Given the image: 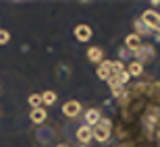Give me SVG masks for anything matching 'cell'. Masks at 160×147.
<instances>
[{
	"label": "cell",
	"instance_id": "cell-14",
	"mask_svg": "<svg viewBox=\"0 0 160 147\" xmlns=\"http://www.w3.org/2000/svg\"><path fill=\"white\" fill-rule=\"evenodd\" d=\"M127 73H129V77L142 79V75H143V64H142V62H137V60H131L129 66H127Z\"/></svg>",
	"mask_w": 160,
	"mask_h": 147
},
{
	"label": "cell",
	"instance_id": "cell-10",
	"mask_svg": "<svg viewBox=\"0 0 160 147\" xmlns=\"http://www.w3.org/2000/svg\"><path fill=\"white\" fill-rule=\"evenodd\" d=\"M142 37L139 36H135V33H129V36L125 37V50H129L131 54H135L139 48H142Z\"/></svg>",
	"mask_w": 160,
	"mask_h": 147
},
{
	"label": "cell",
	"instance_id": "cell-1",
	"mask_svg": "<svg viewBox=\"0 0 160 147\" xmlns=\"http://www.w3.org/2000/svg\"><path fill=\"white\" fill-rule=\"evenodd\" d=\"M114 147H160V81L139 79L119 100Z\"/></svg>",
	"mask_w": 160,
	"mask_h": 147
},
{
	"label": "cell",
	"instance_id": "cell-3",
	"mask_svg": "<svg viewBox=\"0 0 160 147\" xmlns=\"http://www.w3.org/2000/svg\"><path fill=\"white\" fill-rule=\"evenodd\" d=\"M133 56H135L137 62H142V64L146 66L148 62H152V60L156 58V50H154V46H150V44H142V48H139Z\"/></svg>",
	"mask_w": 160,
	"mask_h": 147
},
{
	"label": "cell",
	"instance_id": "cell-16",
	"mask_svg": "<svg viewBox=\"0 0 160 147\" xmlns=\"http://www.w3.org/2000/svg\"><path fill=\"white\" fill-rule=\"evenodd\" d=\"M56 100H58V95L54 93L52 89H48V91H44V93H42V106H54V104H56Z\"/></svg>",
	"mask_w": 160,
	"mask_h": 147
},
{
	"label": "cell",
	"instance_id": "cell-4",
	"mask_svg": "<svg viewBox=\"0 0 160 147\" xmlns=\"http://www.w3.org/2000/svg\"><path fill=\"white\" fill-rule=\"evenodd\" d=\"M142 21H143L146 25H148V27H150L152 31L160 33V12H156L154 8H148V11H143Z\"/></svg>",
	"mask_w": 160,
	"mask_h": 147
},
{
	"label": "cell",
	"instance_id": "cell-8",
	"mask_svg": "<svg viewBox=\"0 0 160 147\" xmlns=\"http://www.w3.org/2000/svg\"><path fill=\"white\" fill-rule=\"evenodd\" d=\"M29 120L33 124H38V126H42V124H46V120H48V112H46V108L42 106V108H31V112H29Z\"/></svg>",
	"mask_w": 160,
	"mask_h": 147
},
{
	"label": "cell",
	"instance_id": "cell-13",
	"mask_svg": "<svg viewBox=\"0 0 160 147\" xmlns=\"http://www.w3.org/2000/svg\"><path fill=\"white\" fill-rule=\"evenodd\" d=\"M85 54H88L89 62H98V64H100L102 60H104V52H102V48H98V46H92Z\"/></svg>",
	"mask_w": 160,
	"mask_h": 147
},
{
	"label": "cell",
	"instance_id": "cell-6",
	"mask_svg": "<svg viewBox=\"0 0 160 147\" xmlns=\"http://www.w3.org/2000/svg\"><path fill=\"white\" fill-rule=\"evenodd\" d=\"M38 145L40 147H48L50 143L54 141V129L46 126V124H42V130H38Z\"/></svg>",
	"mask_w": 160,
	"mask_h": 147
},
{
	"label": "cell",
	"instance_id": "cell-18",
	"mask_svg": "<svg viewBox=\"0 0 160 147\" xmlns=\"http://www.w3.org/2000/svg\"><path fill=\"white\" fill-rule=\"evenodd\" d=\"M27 102H29L31 108H42V93H31Z\"/></svg>",
	"mask_w": 160,
	"mask_h": 147
},
{
	"label": "cell",
	"instance_id": "cell-20",
	"mask_svg": "<svg viewBox=\"0 0 160 147\" xmlns=\"http://www.w3.org/2000/svg\"><path fill=\"white\" fill-rule=\"evenodd\" d=\"M129 56H133V54H131L129 50H125V48H121V54H119V58L123 60V58H129Z\"/></svg>",
	"mask_w": 160,
	"mask_h": 147
},
{
	"label": "cell",
	"instance_id": "cell-19",
	"mask_svg": "<svg viewBox=\"0 0 160 147\" xmlns=\"http://www.w3.org/2000/svg\"><path fill=\"white\" fill-rule=\"evenodd\" d=\"M8 41H11V33L6 29H0V46H6Z\"/></svg>",
	"mask_w": 160,
	"mask_h": 147
},
{
	"label": "cell",
	"instance_id": "cell-15",
	"mask_svg": "<svg viewBox=\"0 0 160 147\" xmlns=\"http://www.w3.org/2000/svg\"><path fill=\"white\" fill-rule=\"evenodd\" d=\"M133 27H135V36H139V37L150 36V33H154V31L150 29V27H148L146 23H143L142 19H139V21H135V23H133Z\"/></svg>",
	"mask_w": 160,
	"mask_h": 147
},
{
	"label": "cell",
	"instance_id": "cell-21",
	"mask_svg": "<svg viewBox=\"0 0 160 147\" xmlns=\"http://www.w3.org/2000/svg\"><path fill=\"white\" fill-rule=\"evenodd\" d=\"M54 147H71V145H67V143H56Z\"/></svg>",
	"mask_w": 160,
	"mask_h": 147
},
{
	"label": "cell",
	"instance_id": "cell-9",
	"mask_svg": "<svg viewBox=\"0 0 160 147\" xmlns=\"http://www.w3.org/2000/svg\"><path fill=\"white\" fill-rule=\"evenodd\" d=\"M83 118H85V124H88L89 129H94L96 124L102 120V112L98 108H89V110L83 112Z\"/></svg>",
	"mask_w": 160,
	"mask_h": 147
},
{
	"label": "cell",
	"instance_id": "cell-2",
	"mask_svg": "<svg viewBox=\"0 0 160 147\" xmlns=\"http://www.w3.org/2000/svg\"><path fill=\"white\" fill-rule=\"evenodd\" d=\"M112 130H114L112 120L102 116V120L92 129V139H96L98 143H108L110 139H112Z\"/></svg>",
	"mask_w": 160,
	"mask_h": 147
},
{
	"label": "cell",
	"instance_id": "cell-23",
	"mask_svg": "<svg viewBox=\"0 0 160 147\" xmlns=\"http://www.w3.org/2000/svg\"><path fill=\"white\" fill-rule=\"evenodd\" d=\"M81 147H88V145H81Z\"/></svg>",
	"mask_w": 160,
	"mask_h": 147
},
{
	"label": "cell",
	"instance_id": "cell-11",
	"mask_svg": "<svg viewBox=\"0 0 160 147\" xmlns=\"http://www.w3.org/2000/svg\"><path fill=\"white\" fill-rule=\"evenodd\" d=\"M110 62L112 60H102L100 64H98V71H96V75H98V79H102V81H108L110 77H112V69H110Z\"/></svg>",
	"mask_w": 160,
	"mask_h": 147
},
{
	"label": "cell",
	"instance_id": "cell-5",
	"mask_svg": "<svg viewBox=\"0 0 160 147\" xmlns=\"http://www.w3.org/2000/svg\"><path fill=\"white\" fill-rule=\"evenodd\" d=\"M81 112H83V106L77 100H69V102L62 104V114H65L67 118H77Z\"/></svg>",
	"mask_w": 160,
	"mask_h": 147
},
{
	"label": "cell",
	"instance_id": "cell-17",
	"mask_svg": "<svg viewBox=\"0 0 160 147\" xmlns=\"http://www.w3.org/2000/svg\"><path fill=\"white\" fill-rule=\"evenodd\" d=\"M110 69H112V75H121L123 71H127L125 64H123V60H112V62H110Z\"/></svg>",
	"mask_w": 160,
	"mask_h": 147
},
{
	"label": "cell",
	"instance_id": "cell-22",
	"mask_svg": "<svg viewBox=\"0 0 160 147\" xmlns=\"http://www.w3.org/2000/svg\"><path fill=\"white\" fill-rule=\"evenodd\" d=\"M156 40H158V41H160V33H158V37H156Z\"/></svg>",
	"mask_w": 160,
	"mask_h": 147
},
{
	"label": "cell",
	"instance_id": "cell-12",
	"mask_svg": "<svg viewBox=\"0 0 160 147\" xmlns=\"http://www.w3.org/2000/svg\"><path fill=\"white\" fill-rule=\"evenodd\" d=\"M75 137L79 139V143H81V145H88V143L92 141V129H89L88 124H83V126H79V129H77Z\"/></svg>",
	"mask_w": 160,
	"mask_h": 147
},
{
	"label": "cell",
	"instance_id": "cell-7",
	"mask_svg": "<svg viewBox=\"0 0 160 147\" xmlns=\"http://www.w3.org/2000/svg\"><path fill=\"white\" fill-rule=\"evenodd\" d=\"M73 36L77 37L79 41H89L92 40V36H94V31H92V27L85 23H79L75 25V29H73Z\"/></svg>",
	"mask_w": 160,
	"mask_h": 147
}]
</instances>
